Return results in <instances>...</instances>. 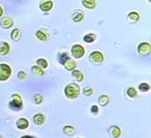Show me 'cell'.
<instances>
[{
	"label": "cell",
	"instance_id": "15",
	"mask_svg": "<svg viewBox=\"0 0 151 138\" xmlns=\"http://www.w3.org/2000/svg\"><path fill=\"white\" fill-rule=\"evenodd\" d=\"M95 40H96V35L95 34H92V33L87 34V35H85V37H83V41H85V42L91 43Z\"/></svg>",
	"mask_w": 151,
	"mask_h": 138
},
{
	"label": "cell",
	"instance_id": "19",
	"mask_svg": "<svg viewBox=\"0 0 151 138\" xmlns=\"http://www.w3.org/2000/svg\"><path fill=\"white\" fill-rule=\"evenodd\" d=\"M32 72H33V74H35V75H37V76H42L43 74H45V72H43L42 69L39 68L38 65H34V66H32Z\"/></svg>",
	"mask_w": 151,
	"mask_h": 138
},
{
	"label": "cell",
	"instance_id": "16",
	"mask_svg": "<svg viewBox=\"0 0 151 138\" xmlns=\"http://www.w3.org/2000/svg\"><path fill=\"white\" fill-rule=\"evenodd\" d=\"M72 76H73L76 80H78V81H81L83 79V74L81 73L79 70H73V72H72Z\"/></svg>",
	"mask_w": 151,
	"mask_h": 138
},
{
	"label": "cell",
	"instance_id": "23",
	"mask_svg": "<svg viewBox=\"0 0 151 138\" xmlns=\"http://www.w3.org/2000/svg\"><path fill=\"white\" fill-rule=\"evenodd\" d=\"M74 128L73 127H71V126H65V128H63V133L67 134V135L71 136V135H73L74 134Z\"/></svg>",
	"mask_w": 151,
	"mask_h": 138
},
{
	"label": "cell",
	"instance_id": "12",
	"mask_svg": "<svg viewBox=\"0 0 151 138\" xmlns=\"http://www.w3.org/2000/svg\"><path fill=\"white\" fill-rule=\"evenodd\" d=\"M83 5L87 9H94L96 6L95 0H83Z\"/></svg>",
	"mask_w": 151,
	"mask_h": 138
},
{
	"label": "cell",
	"instance_id": "27",
	"mask_svg": "<svg viewBox=\"0 0 151 138\" xmlns=\"http://www.w3.org/2000/svg\"><path fill=\"white\" fill-rule=\"evenodd\" d=\"M139 90L142 91V92H147V91L150 90V85L148 83H141L139 85Z\"/></svg>",
	"mask_w": 151,
	"mask_h": 138
},
{
	"label": "cell",
	"instance_id": "4",
	"mask_svg": "<svg viewBox=\"0 0 151 138\" xmlns=\"http://www.w3.org/2000/svg\"><path fill=\"white\" fill-rule=\"evenodd\" d=\"M71 52H72L73 57L76 58V59H79L85 55V49L81 44H74L71 49Z\"/></svg>",
	"mask_w": 151,
	"mask_h": 138
},
{
	"label": "cell",
	"instance_id": "29",
	"mask_svg": "<svg viewBox=\"0 0 151 138\" xmlns=\"http://www.w3.org/2000/svg\"><path fill=\"white\" fill-rule=\"evenodd\" d=\"M92 93H93V90H92L91 88H86L85 90H83V95L85 96H91Z\"/></svg>",
	"mask_w": 151,
	"mask_h": 138
},
{
	"label": "cell",
	"instance_id": "17",
	"mask_svg": "<svg viewBox=\"0 0 151 138\" xmlns=\"http://www.w3.org/2000/svg\"><path fill=\"white\" fill-rule=\"evenodd\" d=\"M43 121H45V116L42 115V114H37V115L34 116V122L36 123V124H42Z\"/></svg>",
	"mask_w": 151,
	"mask_h": 138
},
{
	"label": "cell",
	"instance_id": "9",
	"mask_svg": "<svg viewBox=\"0 0 151 138\" xmlns=\"http://www.w3.org/2000/svg\"><path fill=\"white\" fill-rule=\"evenodd\" d=\"M16 127L20 130H24L29 127V121L25 119V118H20L16 121Z\"/></svg>",
	"mask_w": 151,
	"mask_h": 138
},
{
	"label": "cell",
	"instance_id": "6",
	"mask_svg": "<svg viewBox=\"0 0 151 138\" xmlns=\"http://www.w3.org/2000/svg\"><path fill=\"white\" fill-rule=\"evenodd\" d=\"M150 50H151V46H150V43L148 42H143L139 45V48H137V51H139V53L142 54V55H147V54L150 53Z\"/></svg>",
	"mask_w": 151,
	"mask_h": 138
},
{
	"label": "cell",
	"instance_id": "5",
	"mask_svg": "<svg viewBox=\"0 0 151 138\" xmlns=\"http://www.w3.org/2000/svg\"><path fill=\"white\" fill-rule=\"evenodd\" d=\"M90 61L93 63H96V64L101 63L104 61L103 53L99 52V51H94V52H92V53L90 54Z\"/></svg>",
	"mask_w": 151,
	"mask_h": 138
},
{
	"label": "cell",
	"instance_id": "18",
	"mask_svg": "<svg viewBox=\"0 0 151 138\" xmlns=\"http://www.w3.org/2000/svg\"><path fill=\"white\" fill-rule=\"evenodd\" d=\"M20 30L19 29H14V30L12 31V33H11V37H12V39H14V40H18L19 38H20Z\"/></svg>",
	"mask_w": 151,
	"mask_h": 138
},
{
	"label": "cell",
	"instance_id": "35",
	"mask_svg": "<svg viewBox=\"0 0 151 138\" xmlns=\"http://www.w3.org/2000/svg\"><path fill=\"white\" fill-rule=\"evenodd\" d=\"M78 138H81V137H78Z\"/></svg>",
	"mask_w": 151,
	"mask_h": 138
},
{
	"label": "cell",
	"instance_id": "7",
	"mask_svg": "<svg viewBox=\"0 0 151 138\" xmlns=\"http://www.w3.org/2000/svg\"><path fill=\"white\" fill-rule=\"evenodd\" d=\"M0 25H1V28L3 29H10L11 26L13 25V19L10 17H3L1 20H0Z\"/></svg>",
	"mask_w": 151,
	"mask_h": 138
},
{
	"label": "cell",
	"instance_id": "28",
	"mask_svg": "<svg viewBox=\"0 0 151 138\" xmlns=\"http://www.w3.org/2000/svg\"><path fill=\"white\" fill-rule=\"evenodd\" d=\"M33 100H34V102H35L36 104H39V103H41V101H42V96H41L40 94H36V95H34V97H33Z\"/></svg>",
	"mask_w": 151,
	"mask_h": 138
},
{
	"label": "cell",
	"instance_id": "33",
	"mask_svg": "<svg viewBox=\"0 0 151 138\" xmlns=\"http://www.w3.org/2000/svg\"><path fill=\"white\" fill-rule=\"evenodd\" d=\"M20 138H34L33 136H29V135H25V136H22V137H20Z\"/></svg>",
	"mask_w": 151,
	"mask_h": 138
},
{
	"label": "cell",
	"instance_id": "34",
	"mask_svg": "<svg viewBox=\"0 0 151 138\" xmlns=\"http://www.w3.org/2000/svg\"><path fill=\"white\" fill-rule=\"evenodd\" d=\"M0 138H1V136H0Z\"/></svg>",
	"mask_w": 151,
	"mask_h": 138
},
{
	"label": "cell",
	"instance_id": "13",
	"mask_svg": "<svg viewBox=\"0 0 151 138\" xmlns=\"http://www.w3.org/2000/svg\"><path fill=\"white\" fill-rule=\"evenodd\" d=\"M121 133H122L121 129H119V127L114 126L111 128V135H112L113 138H119V136H121Z\"/></svg>",
	"mask_w": 151,
	"mask_h": 138
},
{
	"label": "cell",
	"instance_id": "14",
	"mask_svg": "<svg viewBox=\"0 0 151 138\" xmlns=\"http://www.w3.org/2000/svg\"><path fill=\"white\" fill-rule=\"evenodd\" d=\"M83 19V14L81 13V11L74 13L73 17H72V20H73L74 22H81Z\"/></svg>",
	"mask_w": 151,
	"mask_h": 138
},
{
	"label": "cell",
	"instance_id": "21",
	"mask_svg": "<svg viewBox=\"0 0 151 138\" xmlns=\"http://www.w3.org/2000/svg\"><path fill=\"white\" fill-rule=\"evenodd\" d=\"M37 65L39 66V68H41L43 70V69H47L48 68V61L45 60V59H42V58H39V59H37Z\"/></svg>",
	"mask_w": 151,
	"mask_h": 138
},
{
	"label": "cell",
	"instance_id": "24",
	"mask_svg": "<svg viewBox=\"0 0 151 138\" xmlns=\"http://www.w3.org/2000/svg\"><path fill=\"white\" fill-rule=\"evenodd\" d=\"M69 58H70V57H69L67 53H61V54H59V55H58V60H59V62H60L61 64H63L65 61L68 60Z\"/></svg>",
	"mask_w": 151,
	"mask_h": 138
},
{
	"label": "cell",
	"instance_id": "10",
	"mask_svg": "<svg viewBox=\"0 0 151 138\" xmlns=\"http://www.w3.org/2000/svg\"><path fill=\"white\" fill-rule=\"evenodd\" d=\"M10 52V45L8 42H1L0 43V55H8Z\"/></svg>",
	"mask_w": 151,
	"mask_h": 138
},
{
	"label": "cell",
	"instance_id": "22",
	"mask_svg": "<svg viewBox=\"0 0 151 138\" xmlns=\"http://www.w3.org/2000/svg\"><path fill=\"white\" fill-rule=\"evenodd\" d=\"M128 19L130 21H137L139 19V15L136 12H131L130 14H128Z\"/></svg>",
	"mask_w": 151,
	"mask_h": 138
},
{
	"label": "cell",
	"instance_id": "25",
	"mask_svg": "<svg viewBox=\"0 0 151 138\" xmlns=\"http://www.w3.org/2000/svg\"><path fill=\"white\" fill-rule=\"evenodd\" d=\"M126 93H127V96H129V97H131V98L135 97V96L137 95V92H136V90L134 88H128L126 91Z\"/></svg>",
	"mask_w": 151,
	"mask_h": 138
},
{
	"label": "cell",
	"instance_id": "11",
	"mask_svg": "<svg viewBox=\"0 0 151 138\" xmlns=\"http://www.w3.org/2000/svg\"><path fill=\"white\" fill-rule=\"evenodd\" d=\"M63 65H65V68L68 71H73L76 68V62L74 60H72L71 58H69L68 60L63 63Z\"/></svg>",
	"mask_w": 151,
	"mask_h": 138
},
{
	"label": "cell",
	"instance_id": "30",
	"mask_svg": "<svg viewBox=\"0 0 151 138\" xmlns=\"http://www.w3.org/2000/svg\"><path fill=\"white\" fill-rule=\"evenodd\" d=\"M18 78H19V79H21V80H23V79H25V78H27V74H25L24 72H22V71H20V72L18 73Z\"/></svg>",
	"mask_w": 151,
	"mask_h": 138
},
{
	"label": "cell",
	"instance_id": "20",
	"mask_svg": "<svg viewBox=\"0 0 151 138\" xmlns=\"http://www.w3.org/2000/svg\"><path fill=\"white\" fill-rule=\"evenodd\" d=\"M108 102H109V97L107 95H101V97L98 98V103H99L101 106H103V107L107 106Z\"/></svg>",
	"mask_w": 151,
	"mask_h": 138
},
{
	"label": "cell",
	"instance_id": "3",
	"mask_svg": "<svg viewBox=\"0 0 151 138\" xmlns=\"http://www.w3.org/2000/svg\"><path fill=\"white\" fill-rule=\"evenodd\" d=\"M12 74L10 65L5 64V63H0V81H5L10 78Z\"/></svg>",
	"mask_w": 151,
	"mask_h": 138
},
{
	"label": "cell",
	"instance_id": "31",
	"mask_svg": "<svg viewBox=\"0 0 151 138\" xmlns=\"http://www.w3.org/2000/svg\"><path fill=\"white\" fill-rule=\"evenodd\" d=\"M91 112H92L93 114H97V112H98L97 106H92V107H91Z\"/></svg>",
	"mask_w": 151,
	"mask_h": 138
},
{
	"label": "cell",
	"instance_id": "8",
	"mask_svg": "<svg viewBox=\"0 0 151 138\" xmlns=\"http://www.w3.org/2000/svg\"><path fill=\"white\" fill-rule=\"evenodd\" d=\"M39 8H40V10L43 11V12H48V11H50L51 9L53 8V2H52L51 0H45V1H42V2L40 3Z\"/></svg>",
	"mask_w": 151,
	"mask_h": 138
},
{
	"label": "cell",
	"instance_id": "32",
	"mask_svg": "<svg viewBox=\"0 0 151 138\" xmlns=\"http://www.w3.org/2000/svg\"><path fill=\"white\" fill-rule=\"evenodd\" d=\"M2 15H3V9L0 6V17H1Z\"/></svg>",
	"mask_w": 151,
	"mask_h": 138
},
{
	"label": "cell",
	"instance_id": "1",
	"mask_svg": "<svg viewBox=\"0 0 151 138\" xmlns=\"http://www.w3.org/2000/svg\"><path fill=\"white\" fill-rule=\"evenodd\" d=\"M81 93V89L76 83H69V84L65 85V96L70 99H75L79 96Z\"/></svg>",
	"mask_w": 151,
	"mask_h": 138
},
{
	"label": "cell",
	"instance_id": "2",
	"mask_svg": "<svg viewBox=\"0 0 151 138\" xmlns=\"http://www.w3.org/2000/svg\"><path fill=\"white\" fill-rule=\"evenodd\" d=\"M10 109L14 111H19L22 109V99H21V96L18 95V94H13L12 97H11L10 101Z\"/></svg>",
	"mask_w": 151,
	"mask_h": 138
},
{
	"label": "cell",
	"instance_id": "36",
	"mask_svg": "<svg viewBox=\"0 0 151 138\" xmlns=\"http://www.w3.org/2000/svg\"><path fill=\"white\" fill-rule=\"evenodd\" d=\"M149 1H150V0H149Z\"/></svg>",
	"mask_w": 151,
	"mask_h": 138
},
{
	"label": "cell",
	"instance_id": "26",
	"mask_svg": "<svg viewBox=\"0 0 151 138\" xmlns=\"http://www.w3.org/2000/svg\"><path fill=\"white\" fill-rule=\"evenodd\" d=\"M36 36H37V38L40 39V40H47V38H48L47 34L43 33L42 31H37V32H36Z\"/></svg>",
	"mask_w": 151,
	"mask_h": 138
}]
</instances>
